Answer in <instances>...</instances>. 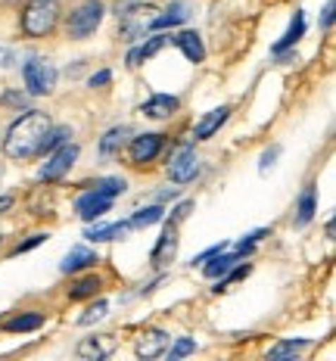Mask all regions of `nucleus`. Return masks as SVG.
Instances as JSON below:
<instances>
[{"label":"nucleus","mask_w":336,"mask_h":361,"mask_svg":"<svg viewBox=\"0 0 336 361\" xmlns=\"http://www.w3.org/2000/svg\"><path fill=\"white\" fill-rule=\"evenodd\" d=\"M54 128L47 112L41 109H28L6 128V137H4V156L13 162H25V159H35L41 153V144L47 137V131Z\"/></svg>","instance_id":"obj_1"},{"label":"nucleus","mask_w":336,"mask_h":361,"mask_svg":"<svg viewBox=\"0 0 336 361\" xmlns=\"http://www.w3.org/2000/svg\"><path fill=\"white\" fill-rule=\"evenodd\" d=\"M59 19H63L59 0H28V6L22 10V32L28 37H47L56 32Z\"/></svg>","instance_id":"obj_2"},{"label":"nucleus","mask_w":336,"mask_h":361,"mask_svg":"<svg viewBox=\"0 0 336 361\" xmlns=\"http://www.w3.org/2000/svg\"><path fill=\"white\" fill-rule=\"evenodd\" d=\"M103 16H106L103 0H81L72 6V13H66V35L72 41H85L103 25Z\"/></svg>","instance_id":"obj_3"},{"label":"nucleus","mask_w":336,"mask_h":361,"mask_svg":"<svg viewBox=\"0 0 336 361\" xmlns=\"http://www.w3.org/2000/svg\"><path fill=\"white\" fill-rule=\"evenodd\" d=\"M22 81H25V94L47 97V94H54L56 90L59 72H56V66L50 63V59L35 56V59H28L25 69H22Z\"/></svg>","instance_id":"obj_4"},{"label":"nucleus","mask_w":336,"mask_h":361,"mask_svg":"<svg viewBox=\"0 0 336 361\" xmlns=\"http://www.w3.org/2000/svg\"><path fill=\"white\" fill-rule=\"evenodd\" d=\"M78 156H81V147L72 144V140H66L63 147L50 149L47 162H44L41 171H37V180H47V184H54V180H63L66 175H69L72 165L78 162Z\"/></svg>","instance_id":"obj_5"},{"label":"nucleus","mask_w":336,"mask_h":361,"mask_svg":"<svg viewBox=\"0 0 336 361\" xmlns=\"http://www.w3.org/2000/svg\"><path fill=\"white\" fill-rule=\"evenodd\" d=\"M162 147H166V134H137V137H131V144H128V159L131 165H149V162H156L159 159V153H162Z\"/></svg>","instance_id":"obj_6"},{"label":"nucleus","mask_w":336,"mask_h":361,"mask_svg":"<svg viewBox=\"0 0 336 361\" xmlns=\"http://www.w3.org/2000/svg\"><path fill=\"white\" fill-rule=\"evenodd\" d=\"M199 175V156L193 147H181L175 156L168 159V178L175 184H190Z\"/></svg>","instance_id":"obj_7"},{"label":"nucleus","mask_w":336,"mask_h":361,"mask_svg":"<svg viewBox=\"0 0 336 361\" xmlns=\"http://www.w3.org/2000/svg\"><path fill=\"white\" fill-rule=\"evenodd\" d=\"M187 19H190V4H187V0H171L159 16H153L147 22V28H149V32H166V28L184 25Z\"/></svg>","instance_id":"obj_8"},{"label":"nucleus","mask_w":336,"mask_h":361,"mask_svg":"<svg viewBox=\"0 0 336 361\" xmlns=\"http://www.w3.org/2000/svg\"><path fill=\"white\" fill-rule=\"evenodd\" d=\"M116 336L112 334H97V336H85L78 345H75V355L78 358H91V361H100V358H109L116 352Z\"/></svg>","instance_id":"obj_9"},{"label":"nucleus","mask_w":336,"mask_h":361,"mask_svg":"<svg viewBox=\"0 0 336 361\" xmlns=\"http://www.w3.org/2000/svg\"><path fill=\"white\" fill-rule=\"evenodd\" d=\"M112 209V200L103 197V193L97 190H85L78 200H75V212H78L81 221H97V218H103Z\"/></svg>","instance_id":"obj_10"},{"label":"nucleus","mask_w":336,"mask_h":361,"mask_svg":"<svg viewBox=\"0 0 336 361\" xmlns=\"http://www.w3.org/2000/svg\"><path fill=\"white\" fill-rule=\"evenodd\" d=\"M166 349H168V334L159 327H149L134 340L137 358H159V355H166Z\"/></svg>","instance_id":"obj_11"},{"label":"nucleus","mask_w":336,"mask_h":361,"mask_svg":"<svg viewBox=\"0 0 336 361\" xmlns=\"http://www.w3.org/2000/svg\"><path fill=\"white\" fill-rule=\"evenodd\" d=\"M178 255V224L168 221V228L162 231V237L156 240L153 252H149V262H153V268H166L168 262H175Z\"/></svg>","instance_id":"obj_12"},{"label":"nucleus","mask_w":336,"mask_h":361,"mask_svg":"<svg viewBox=\"0 0 336 361\" xmlns=\"http://www.w3.org/2000/svg\"><path fill=\"white\" fill-rule=\"evenodd\" d=\"M178 109H181V100L171 94H153L144 106H140V112H144L147 118H156V122H166V118H171Z\"/></svg>","instance_id":"obj_13"},{"label":"nucleus","mask_w":336,"mask_h":361,"mask_svg":"<svg viewBox=\"0 0 336 361\" xmlns=\"http://www.w3.org/2000/svg\"><path fill=\"white\" fill-rule=\"evenodd\" d=\"M240 262H243V252H237V250H234V252L221 250V252H215L212 259L203 262V274L209 277V281H218V277H224L234 265H240Z\"/></svg>","instance_id":"obj_14"},{"label":"nucleus","mask_w":336,"mask_h":361,"mask_svg":"<svg viewBox=\"0 0 336 361\" xmlns=\"http://www.w3.org/2000/svg\"><path fill=\"white\" fill-rule=\"evenodd\" d=\"M97 262H100V255H97L94 250H87V246H75V250H69V255L59 262V271H63V274H78V271L94 268Z\"/></svg>","instance_id":"obj_15"},{"label":"nucleus","mask_w":336,"mask_h":361,"mask_svg":"<svg viewBox=\"0 0 336 361\" xmlns=\"http://www.w3.org/2000/svg\"><path fill=\"white\" fill-rule=\"evenodd\" d=\"M230 118V106H215L212 112H206L203 118L197 122V128H193V140H209L215 137V131Z\"/></svg>","instance_id":"obj_16"},{"label":"nucleus","mask_w":336,"mask_h":361,"mask_svg":"<svg viewBox=\"0 0 336 361\" xmlns=\"http://www.w3.org/2000/svg\"><path fill=\"white\" fill-rule=\"evenodd\" d=\"M302 35H305V13H302V10H296V13H293V19H290V28L283 32L280 41L271 47V54H274V56H283L290 47H296V44L302 41Z\"/></svg>","instance_id":"obj_17"},{"label":"nucleus","mask_w":336,"mask_h":361,"mask_svg":"<svg viewBox=\"0 0 336 361\" xmlns=\"http://www.w3.org/2000/svg\"><path fill=\"white\" fill-rule=\"evenodd\" d=\"M171 44H175L181 54L190 59V63H203L206 59V47H203V37H199V32H178L175 37H171Z\"/></svg>","instance_id":"obj_18"},{"label":"nucleus","mask_w":336,"mask_h":361,"mask_svg":"<svg viewBox=\"0 0 336 361\" xmlns=\"http://www.w3.org/2000/svg\"><path fill=\"white\" fill-rule=\"evenodd\" d=\"M44 327V314L41 312H16L10 321H4L6 334H35Z\"/></svg>","instance_id":"obj_19"},{"label":"nucleus","mask_w":336,"mask_h":361,"mask_svg":"<svg viewBox=\"0 0 336 361\" xmlns=\"http://www.w3.org/2000/svg\"><path fill=\"white\" fill-rule=\"evenodd\" d=\"M168 41H171L168 35H153V37H149V41H144V44H140V47H134L131 54H128V66H131V69H137V66H144L147 59L159 54V50L166 47Z\"/></svg>","instance_id":"obj_20"},{"label":"nucleus","mask_w":336,"mask_h":361,"mask_svg":"<svg viewBox=\"0 0 336 361\" xmlns=\"http://www.w3.org/2000/svg\"><path fill=\"white\" fill-rule=\"evenodd\" d=\"M318 212V190H315V184H309L302 190V197H299V206H296V228H309L311 224V218H315Z\"/></svg>","instance_id":"obj_21"},{"label":"nucleus","mask_w":336,"mask_h":361,"mask_svg":"<svg viewBox=\"0 0 336 361\" xmlns=\"http://www.w3.org/2000/svg\"><path fill=\"white\" fill-rule=\"evenodd\" d=\"M131 234V221H116V224H100V228L87 231V240L91 243H109V240H125Z\"/></svg>","instance_id":"obj_22"},{"label":"nucleus","mask_w":336,"mask_h":361,"mask_svg":"<svg viewBox=\"0 0 336 361\" xmlns=\"http://www.w3.org/2000/svg\"><path fill=\"white\" fill-rule=\"evenodd\" d=\"M100 287H103L100 274H81V277H75V281H72L69 299H72V302H78V299H91V296L100 293Z\"/></svg>","instance_id":"obj_23"},{"label":"nucleus","mask_w":336,"mask_h":361,"mask_svg":"<svg viewBox=\"0 0 336 361\" xmlns=\"http://www.w3.org/2000/svg\"><path fill=\"white\" fill-rule=\"evenodd\" d=\"M128 128H112V131H106L100 137V156H112V153H118V149L125 147V137H128Z\"/></svg>","instance_id":"obj_24"},{"label":"nucleus","mask_w":336,"mask_h":361,"mask_svg":"<svg viewBox=\"0 0 336 361\" xmlns=\"http://www.w3.org/2000/svg\"><path fill=\"white\" fill-rule=\"evenodd\" d=\"M309 345H311L309 340H283V343L268 349V358H293V355H299V352L309 349Z\"/></svg>","instance_id":"obj_25"},{"label":"nucleus","mask_w":336,"mask_h":361,"mask_svg":"<svg viewBox=\"0 0 336 361\" xmlns=\"http://www.w3.org/2000/svg\"><path fill=\"white\" fill-rule=\"evenodd\" d=\"M166 218V209L162 206H147V209H137L131 215V228H149V224H159Z\"/></svg>","instance_id":"obj_26"},{"label":"nucleus","mask_w":336,"mask_h":361,"mask_svg":"<svg viewBox=\"0 0 336 361\" xmlns=\"http://www.w3.org/2000/svg\"><path fill=\"white\" fill-rule=\"evenodd\" d=\"M69 137H72V128H66V125L50 128V131H47V137H44V144H41V153H37V156H44V153H50V149L63 147Z\"/></svg>","instance_id":"obj_27"},{"label":"nucleus","mask_w":336,"mask_h":361,"mask_svg":"<svg viewBox=\"0 0 336 361\" xmlns=\"http://www.w3.org/2000/svg\"><path fill=\"white\" fill-rule=\"evenodd\" d=\"M125 187H128V184H125V178H100L91 190L103 193V197H109V200H116V197H122V193H125Z\"/></svg>","instance_id":"obj_28"},{"label":"nucleus","mask_w":336,"mask_h":361,"mask_svg":"<svg viewBox=\"0 0 336 361\" xmlns=\"http://www.w3.org/2000/svg\"><path fill=\"white\" fill-rule=\"evenodd\" d=\"M106 312H109V305H106V299H97L94 305H87V312L78 318V324L81 327H91L94 321H100V318H106Z\"/></svg>","instance_id":"obj_29"},{"label":"nucleus","mask_w":336,"mask_h":361,"mask_svg":"<svg viewBox=\"0 0 336 361\" xmlns=\"http://www.w3.org/2000/svg\"><path fill=\"white\" fill-rule=\"evenodd\" d=\"M193 352H197V340H190V336H178V343L171 345L166 355H168V361H178L184 355H193Z\"/></svg>","instance_id":"obj_30"},{"label":"nucleus","mask_w":336,"mask_h":361,"mask_svg":"<svg viewBox=\"0 0 336 361\" xmlns=\"http://www.w3.org/2000/svg\"><path fill=\"white\" fill-rule=\"evenodd\" d=\"M278 156H280V147H278V144H274V147H268V149H265V153H261L259 171H268V169H271V165H274V162H278Z\"/></svg>","instance_id":"obj_31"},{"label":"nucleus","mask_w":336,"mask_h":361,"mask_svg":"<svg viewBox=\"0 0 336 361\" xmlns=\"http://www.w3.org/2000/svg\"><path fill=\"white\" fill-rule=\"evenodd\" d=\"M44 240H47V234H32V237L25 240V243H19V246H16V250H13L10 255H22V252L35 250V246H37V243H44Z\"/></svg>","instance_id":"obj_32"},{"label":"nucleus","mask_w":336,"mask_h":361,"mask_svg":"<svg viewBox=\"0 0 336 361\" xmlns=\"http://www.w3.org/2000/svg\"><path fill=\"white\" fill-rule=\"evenodd\" d=\"M333 0H327L324 4V13H321V32H330V25H333Z\"/></svg>","instance_id":"obj_33"},{"label":"nucleus","mask_w":336,"mask_h":361,"mask_svg":"<svg viewBox=\"0 0 336 361\" xmlns=\"http://www.w3.org/2000/svg\"><path fill=\"white\" fill-rule=\"evenodd\" d=\"M109 81H112V72L109 69H100V72L91 75V81H87V85H91V87H106Z\"/></svg>","instance_id":"obj_34"},{"label":"nucleus","mask_w":336,"mask_h":361,"mask_svg":"<svg viewBox=\"0 0 336 361\" xmlns=\"http://www.w3.org/2000/svg\"><path fill=\"white\" fill-rule=\"evenodd\" d=\"M190 209H193V202H181V206H178L175 212H171V221H175V224H181L184 218L190 215Z\"/></svg>","instance_id":"obj_35"},{"label":"nucleus","mask_w":336,"mask_h":361,"mask_svg":"<svg viewBox=\"0 0 336 361\" xmlns=\"http://www.w3.org/2000/svg\"><path fill=\"white\" fill-rule=\"evenodd\" d=\"M221 250H224V243H218V246H212V250H206L203 255H197V259H193V265H203V262H206V259H212V255H215V252H221Z\"/></svg>","instance_id":"obj_36"},{"label":"nucleus","mask_w":336,"mask_h":361,"mask_svg":"<svg viewBox=\"0 0 336 361\" xmlns=\"http://www.w3.org/2000/svg\"><path fill=\"white\" fill-rule=\"evenodd\" d=\"M6 209H13V197H0V215H4Z\"/></svg>","instance_id":"obj_37"},{"label":"nucleus","mask_w":336,"mask_h":361,"mask_svg":"<svg viewBox=\"0 0 336 361\" xmlns=\"http://www.w3.org/2000/svg\"><path fill=\"white\" fill-rule=\"evenodd\" d=\"M0 243H4V237H0Z\"/></svg>","instance_id":"obj_38"}]
</instances>
